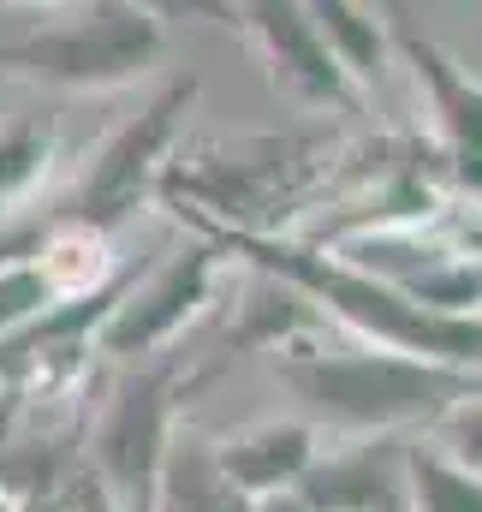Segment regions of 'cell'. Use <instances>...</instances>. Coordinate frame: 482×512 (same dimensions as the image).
I'll return each mask as SVG.
<instances>
[{
	"label": "cell",
	"instance_id": "6da1fadb",
	"mask_svg": "<svg viewBox=\"0 0 482 512\" xmlns=\"http://www.w3.org/2000/svg\"><path fill=\"white\" fill-rule=\"evenodd\" d=\"M197 239H209L221 256H239L256 274L292 286L316 316L340 322L363 346H387L405 358H429L447 370H471L482 376V316H441L411 304L399 286H387L381 274H369L346 251L322 245V239H292V233H221L203 227Z\"/></svg>",
	"mask_w": 482,
	"mask_h": 512
},
{
	"label": "cell",
	"instance_id": "7a4b0ae2",
	"mask_svg": "<svg viewBox=\"0 0 482 512\" xmlns=\"http://www.w3.org/2000/svg\"><path fill=\"white\" fill-rule=\"evenodd\" d=\"M334 143L316 131H244L197 143L191 155L167 161L155 179V197L191 227L221 233H280L292 209L310 203V191L328 179Z\"/></svg>",
	"mask_w": 482,
	"mask_h": 512
},
{
	"label": "cell",
	"instance_id": "3957f363",
	"mask_svg": "<svg viewBox=\"0 0 482 512\" xmlns=\"http://www.w3.org/2000/svg\"><path fill=\"white\" fill-rule=\"evenodd\" d=\"M274 370L304 399V411L316 423H328L346 441L429 429L447 405H459L465 393L482 387V376H471V370H447V364L405 358V352L363 346V340H352V346L292 340L274 352Z\"/></svg>",
	"mask_w": 482,
	"mask_h": 512
},
{
	"label": "cell",
	"instance_id": "277c9868",
	"mask_svg": "<svg viewBox=\"0 0 482 512\" xmlns=\"http://www.w3.org/2000/svg\"><path fill=\"white\" fill-rule=\"evenodd\" d=\"M66 6H72L66 18L0 42V66L72 96L125 90L161 66L167 54L161 6L149 0H66Z\"/></svg>",
	"mask_w": 482,
	"mask_h": 512
},
{
	"label": "cell",
	"instance_id": "5b68a950",
	"mask_svg": "<svg viewBox=\"0 0 482 512\" xmlns=\"http://www.w3.org/2000/svg\"><path fill=\"white\" fill-rule=\"evenodd\" d=\"M209 376L215 370H185L179 358H167L155 370H137L108 399L90 435V477L102 483L114 512H155V477H161L167 435L179 429V399Z\"/></svg>",
	"mask_w": 482,
	"mask_h": 512
},
{
	"label": "cell",
	"instance_id": "8992f818",
	"mask_svg": "<svg viewBox=\"0 0 482 512\" xmlns=\"http://www.w3.org/2000/svg\"><path fill=\"white\" fill-rule=\"evenodd\" d=\"M191 102H197V78H173L137 114H125L120 126L102 137V149L90 155V167H84V179H78V191L60 215L84 221V227H102V233L125 227L155 197V179L173 161V143H179Z\"/></svg>",
	"mask_w": 482,
	"mask_h": 512
},
{
	"label": "cell",
	"instance_id": "52a82bcc",
	"mask_svg": "<svg viewBox=\"0 0 482 512\" xmlns=\"http://www.w3.org/2000/svg\"><path fill=\"white\" fill-rule=\"evenodd\" d=\"M221 262L209 239L173 251L161 268H149L137 286H120V298L108 304V316L96 322L90 346L108 352V358H149L161 346H173L209 304H215V286H221Z\"/></svg>",
	"mask_w": 482,
	"mask_h": 512
},
{
	"label": "cell",
	"instance_id": "ba28073f",
	"mask_svg": "<svg viewBox=\"0 0 482 512\" xmlns=\"http://www.w3.org/2000/svg\"><path fill=\"white\" fill-rule=\"evenodd\" d=\"M227 6H233V24L256 42L280 96L316 114H363L369 90L346 72V60L328 48V36L298 0H227Z\"/></svg>",
	"mask_w": 482,
	"mask_h": 512
},
{
	"label": "cell",
	"instance_id": "9c48e42d",
	"mask_svg": "<svg viewBox=\"0 0 482 512\" xmlns=\"http://www.w3.org/2000/svg\"><path fill=\"white\" fill-rule=\"evenodd\" d=\"M381 24H387V48L411 66V78H417V90L435 114L447 173L465 191H482V78L471 66H459L429 30L411 24L405 0H381Z\"/></svg>",
	"mask_w": 482,
	"mask_h": 512
},
{
	"label": "cell",
	"instance_id": "30bf717a",
	"mask_svg": "<svg viewBox=\"0 0 482 512\" xmlns=\"http://www.w3.org/2000/svg\"><path fill=\"white\" fill-rule=\"evenodd\" d=\"M316 453H322V429L310 417H262V423H244V429L215 441L221 471L239 483L250 501L298 489L304 471L316 465Z\"/></svg>",
	"mask_w": 482,
	"mask_h": 512
},
{
	"label": "cell",
	"instance_id": "8fae6325",
	"mask_svg": "<svg viewBox=\"0 0 482 512\" xmlns=\"http://www.w3.org/2000/svg\"><path fill=\"white\" fill-rule=\"evenodd\" d=\"M155 512H250V495L221 471L215 435L203 429H173L155 477Z\"/></svg>",
	"mask_w": 482,
	"mask_h": 512
},
{
	"label": "cell",
	"instance_id": "7c38bea8",
	"mask_svg": "<svg viewBox=\"0 0 482 512\" xmlns=\"http://www.w3.org/2000/svg\"><path fill=\"white\" fill-rule=\"evenodd\" d=\"M30 262H36L42 286H48L60 304L102 292V286L114 280V268H120V262H114V233L84 227V221H66V215H54L48 227H36Z\"/></svg>",
	"mask_w": 482,
	"mask_h": 512
},
{
	"label": "cell",
	"instance_id": "4fadbf2b",
	"mask_svg": "<svg viewBox=\"0 0 482 512\" xmlns=\"http://www.w3.org/2000/svg\"><path fill=\"white\" fill-rule=\"evenodd\" d=\"M310 18H316V30L328 36V48L346 60V72L358 78L363 90L381 78V66H387V24H381V12L375 6H363V0H298Z\"/></svg>",
	"mask_w": 482,
	"mask_h": 512
},
{
	"label": "cell",
	"instance_id": "5bb4252c",
	"mask_svg": "<svg viewBox=\"0 0 482 512\" xmlns=\"http://www.w3.org/2000/svg\"><path fill=\"white\" fill-rule=\"evenodd\" d=\"M405 512H482V477L435 441H405Z\"/></svg>",
	"mask_w": 482,
	"mask_h": 512
},
{
	"label": "cell",
	"instance_id": "9a60e30c",
	"mask_svg": "<svg viewBox=\"0 0 482 512\" xmlns=\"http://www.w3.org/2000/svg\"><path fill=\"white\" fill-rule=\"evenodd\" d=\"M60 149V120L54 114H18L0 126V203H24Z\"/></svg>",
	"mask_w": 482,
	"mask_h": 512
},
{
	"label": "cell",
	"instance_id": "2e32d148",
	"mask_svg": "<svg viewBox=\"0 0 482 512\" xmlns=\"http://www.w3.org/2000/svg\"><path fill=\"white\" fill-rule=\"evenodd\" d=\"M36 245V239H30ZM60 298L42 286V274H36V262H30V251L6 256L0 262V340L6 334H18V328H30L36 316H48Z\"/></svg>",
	"mask_w": 482,
	"mask_h": 512
},
{
	"label": "cell",
	"instance_id": "e0dca14e",
	"mask_svg": "<svg viewBox=\"0 0 482 512\" xmlns=\"http://www.w3.org/2000/svg\"><path fill=\"white\" fill-rule=\"evenodd\" d=\"M429 429H435V447H441L447 459H459L465 471H477L482 477V387L477 393H465L459 405H447Z\"/></svg>",
	"mask_w": 482,
	"mask_h": 512
},
{
	"label": "cell",
	"instance_id": "ac0fdd59",
	"mask_svg": "<svg viewBox=\"0 0 482 512\" xmlns=\"http://www.w3.org/2000/svg\"><path fill=\"white\" fill-rule=\"evenodd\" d=\"M60 512H114V501L102 495V483L84 471V477H72V489L60 495Z\"/></svg>",
	"mask_w": 482,
	"mask_h": 512
},
{
	"label": "cell",
	"instance_id": "d6986e66",
	"mask_svg": "<svg viewBox=\"0 0 482 512\" xmlns=\"http://www.w3.org/2000/svg\"><path fill=\"white\" fill-rule=\"evenodd\" d=\"M250 512H310V507H304L298 489H286V495H262V501H250Z\"/></svg>",
	"mask_w": 482,
	"mask_h": 512
},
{
	"label": "cell",
	"instance_id": "ffe728a7",
	"mask_svg": "<svg viewBox=\"0 0 482 512\" xmlns=\"http://www.w3.org/2000/svg\"><path fill=\"white\" fill-rule=\"evenodd\" d=\"M36 501H12V495H0V512H30Z\"/></svg>",
	"mask_w": 482,
	"mask_h": 512
},
{
	"label": "cell",
	"instance_id": "44dd1931",
	"mask_svg": "<svg viewBox=\"0 0 482 512\" xmlns=\"http://www.w3.org/2000/svg\"><path fill=\"white\" fill-rule=\"evenodd\" d=\"M18 6H66V0H18ZM149 6H161V12H167V0H149Z\"/></svg>",
	"mask_w": 482,
	"mask_h": 512
}]
</instances>
